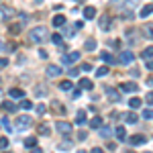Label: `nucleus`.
<instances>
[{
    "label": "nucleus",
    "mask_w": 153,
    "mask_h": 153,
    "mask_svg": "<svg viewBox=\"0 0 153 153\" xmlns=\"http://www.w3.org/2000/svg\"><path fill=\"white\" fill-rule=\"evenodd\" d=\"M6 49H8V47H6V43H4V41L0 39V51H6Z\"/></svg>",
    "instance_id": "nucleus-44"
},
{
    "label": "nucleus",
    "mask_w": 153,
    "mask_h": 153,
    "mask_svg": "<svg viewBox=\"0 0 153 153\" xmlns=\"http://www.w3.org/2000/svg\"><path fill=\"white\" fill-rule=\"evenodd\" d=\"M27 37H29V41H31V43H37V45H39V43H43V41H45L49 35H47V29L41 25V27L31 29V31L27 33Z\"/></svg>",
    "instance_id": "nucleus-1"
},
{
    "label": "nucleus",
    "mask_w": 153,
    "mask_h": 153,
    "mask_svg": "<svg viewBox=\"0 0 153 153\" xmlns=\"http://www.w3.org/2000/svg\"><path fill=\"white\" fill-rule=\"evenodd\" d=\"M21 108H23V110H31V108H33V102H29V100H23V102H21Z\"/></svg>",
    "instance_id": "nucleus-33"
},
{
    "label": "nucleus",
    "mask_w": 153,
    "mask_h": 153,
    "mask_svg": "<svg viewBox=\"0 0 153 153\" xmlns=\"http://www.w3.org/2000/svg\"><path fill=\"white\" fill-rule=\"evenodd\" d=\"M129 106H131V108H139V106H141V98H131Z\"/></svg>",
    "instance_id": "nucleus-28"
},
{
    "label": "nucleus",
    "mask_w": 153,
    "mask_h": 153,
    "mask_svg": "<svg viewBox=\"0 0 153 153\" xmlns=\"http://www.w3.org/2000/svg\"><path fill=\"white\" fill-rule=\"evenodd\" d=\"M35 145H37V139H35V137H29V139H25V147H27V149H33Z\"/></svg>",
    "instance_id": "nucleus-24"
},
{
    "label": "nucleus",
    "mask_w": 153,
    "mask_h": 153,
    "mask_svg": "<svg viewBox=\"0 0 153 153\" xmlns=\"http://www.w3.org/2000/svg\"><path fill=\"white\" fill-rule=\"evenodd\" d=\"M80 71H82V70H78V68H71L68 74H70V78H78V74H80Z\"/></svg>",
    "instance_id": "nucleus-34"
},
{
    "label": "nucleus",
    "mask_w": 153,
    "mask_h": 153,
    "mask_svg": "<svg viewBox=\"0 0 153 153\" xmlns=\"http://www.w3.org/2000/svg\"><path fill=\"white\" fill-rule=\"evenodd\" d=\"M92 153H104V151H102V147H92Z\"/></svg>",
    "instance_id": "nucleus-47"
},
{
    "label": "nucleus",
    "mask_w": 153,
    "mask_h": 153,
    "mask_svg": "<svg viewBox=\"0 0 153 153\" xmlns=\"http://www.w3.org/2000/svg\"><path fill=\"white\" fill-rule=\"evenodd\" d=\"M106 74H108V65H102V68L96 70V76H98V78H104Z\"/></svg>",
    "instance_id": "nucleus-26"
},
{
    "label": "nucleus",
    "mask_w": 153,
    "mask_h": 153,
    "mask_svg": "<svg viewBox=\"0 0 153 153\" xmlns=\"http://www.w3.org/2000/svg\"><path fill=\"white\" fill-rule=\"evenodd\" d=\"M147 86H151V88H153V78H149V80H147Z\"/></svg>",
    "instance_id": "nucleus-49"
},
{
    "label": "nucleus",
    "mask_w": 153,
    "mask_h": 153,
    "mask_svg": "<svg viewBox=\"0 0 153 153\" xmlns=\"http://www.w3.org/2000/svg\"><path fill=\"white\" fill-rule=\"evenodd\" d=\"M55 129H57V133L61 135V137H65V139H68V137L71 135V131H74V127H71L70 123H65V120H59L57 125H55Z\"/></svg>",
    "instance_id": "nucleus-2"
},
{
    "label": "nucleus",
    "mask_w": 153,
    "mask_h": 153,
    "mask_svg": "<svg viewBox=\"0 0 153 153\" xmlns=\"http://www.w3.org/2000/svg\"><path fill=\"white\" fill-rule=\"evenodd\" d=\"M65 25V16L63 14H55L53 16V27H63Z\"/></svg>",
    "instance_id": "nucleus-17"
},
{
    "label": "nucleus",
    "mask_w": 153,
    "mask_h": 153,
    "mask_svg": "<svg viewBox=\"0 0 153 153\" xmlns=\"http://www.w3.org/2000/svg\"><path fill=\"white\" fill-rule=\"evenodd\" d=\"M96 47H98V43H96V39H88V41L84 43V49H86V51H94Z\"/></svg>",
    "instance_id": "nucleus-16"
},
{
    "label": "nucleus",
    "mask_w": 153,
    "mask_h": 153,
    "mask_svg": "<svg viewBox=\"0 0 153 153\" xmlns=\"http://www.w3.org/2000/svg\"><path fill=\"white\" fill-rule=\"evenodd\" d=\"M6 65H8V59L0 57V68H6Z\"/></svg>",
    "instance_id": "nucleus-43"
},
{
    "label": "nucleus",
    "mask_w": 153,
    "mask_h": 153,
    "mask_svg": "<svg viewBox=\"0 0 153 153\" xmlns=\"http://www.w3.org/2000/svg\"><path fill=\"white\" fill-rule=\"evenodd\" d=\"M6 147H8V139L2 137V139H0V149H6Z\"/></svg>",
    "instance_id": "nucleus-36"
},
{
    "label": "nucleus",
    "mask_w": 153,
    "mask_h": 153,
    "mask_svg": "<svg viewBox=\"0 0 153 153\" xmlns=\"http://www.w3.org/2000/svg\"><path fill=\"white\" fill-rule=\"evenodd\" d=\"M90 127H92V129H100V127H102V118L94 117L92 120H90Z\"/></svg>",
    "instance_id": "nucleus-22"
},
{
    "label": "nucleus",
    "mask_w": 153,
    "mask_h": 153,
    "mask_svg": "<svg viewBox=\"0 0 153 153\" xmlns=\"http://www.w3.org/2000/svg\"><path fill=\"white\" fill-rule=\"evenodd\" d=\"M53 108H55V110H57V112H63V106H59L57 102H55V104H53Z\"/></svg>",
    "instance_id": "nucleus-46"
},
{
    "label": "nucleus",
    "mask_w": 153,
    "mask_h": 153,
    "mask_svg": "<svg viewBox=\"0 0 153 153\" xmlns=\"http://www.w3.org/2000/svg\"><path fill=\"white\" fill-rule=\"evenodd\" d=\"M145 100H147V104H153V92H149V94L145 96Z\"/></svg>",
    "instance_id": "nucleus-40"
},
{
    "label": "nucleus",
    "mask_w": 153,
    "mask_h": 153,
    "mask_svg": "<svg viewBox=\"0 0 153 153\" xmlns=\"http://www.w3.org/2000/svg\"><path fill=\"white\" fill-rule=\"evenodd\" d=\"M80 70H82V71H92V65H90V63H82Z\"/></svg>",
    "instance_id": "nucleus-38"
},
{
    "label": "nucleus",
    "mask_w": 153,
    "mask_h": 153,
    "mask_svg": "<svg viewBox=\"0 0 153 153\" xmlns=\"http://www.w3.org/2000/svg\"><path fill=\"white\" fill-rule=\"evenodd\" d=\"M114 135H117L118 141H125V139H127V131H125V127H117V129H114Z\"/></svg>",
    "instance_id": "nucleus-13"
},
{
    "label": "nucleus",
    "mask_w": 153,
    "mask_h": 153,
    "mask_svg": "<svg viewBox=\"0 0 153 153\" xmlns=\"http://www.w3.org/2000/svg\"><path fill=\"white\" fill-rule=\"evenodd\" d=\"M31 123H33V120H31L29 117H19V118H16V131L29 129V127H31Z\"/></svg>",
    "instance_id": "nucleus-6"
},
{
    "label": "nucleus",
    "mask_w": 153,
    "mask_h": 153,
    "mask_svg": "<svg viewBox=\"0 0 153 153\" xmlns=\"http://www.w3.org/2000/svg\"><path fill=\"white\" fill-rule=\"evenodd\" d=\"M39 133H41V135H49V133H51V127H49V125H41V127H39Z\"/></svg>",
    "instance_id": "nucleus-31"
},
{
    "label": "nucleus",
    "mask_w": 153,
    "mask_h": 153,
    "mask_svg": "<svg viewBox=\"0 0 153 153\" xmlns=\"http://www.w3.org/2000/svg\"><path fill=\"white\" fill-rule=\"evenodd\" d=\"M133 59H135V55L131 53L129 49H125V51H120V55H118V63L129 65V63H133Z\"/></svg>",
    "instance_id": "nucleus-4"
},
{
    "label": "nucleus",
    "mask_w": 153,
    "mask_h": 153,
    "mask_svg": "<svg viewBox=\"0 0 153 153\" xmlns=\"http://www.w3.org/2000/svg\"><path fill=\"white\" fill-rule=\"evenodd\" d=\"M143 118H147V120H153V110H151V108H145V110H143Z\"/></svg>",
    "instance_id": "nucleus-30"
},
{
    "label": "nucleus",
    "mask_w": 153,
    "mask_h": 153,
    "mask_svg": "<svg viewBox=\"0 0 153 153\" xmlns=\"http://www.w3.org/2000/svg\"><path fill=\"white\" fill-rule=\"evenodd\" d=\"M106 96H108V100H112V102H120V92H118L117 88H108V86H106Z\"/></svg>",
    "instance_id": "nucleus-7"
},
{
    "label": "nucleus",
    "mask_w": 153,
    "mask_h": 153,
    "mask_svg": "<svg viewBox=\"0 0 153 153\" xmlns=\"http://www.w3.org/2000/svg\"><path fill=\"white\" fill-rule=\"evenodd\" d=\"M59 88H61L63 92H68V90H71V82H70V80H63V82L59 84Z\"/></svg>",
    "instance_id": "nucleus-27"
},
{
    "label": "nucleus",
    "mask_w": 153,
    "mask_h": 153,
    "mask_svg": "<svg viewBox=\"0 0 153 153\" xmlns=\"http://www.w3.org/2000/svg\"><path fill=\"white\" fill-rule=\"evenodd\" d=\"M118 90H120V92H125V94H135V92L139 90V86H137L135 82H125V84H120V86H118Z\"/></svg>",
    "instance_id": "nucleus-3"
},
{
    "label": "nucleus",
    "mask_w": 153,
    "mask_h": 153,
    "mask_svg": "<svg viewBox=\"0 0 153 153\" xmlns=\"http://www.w3.org/2000/svg\"><path fill=\"white\" fill-rule=\"evenodd\" d=\"M45 110H47V108H45L43 104H39V106H37V112H39V114H45Z\"/></svg>",
    "instance_id": "nucleus-41"
},
{
    "label": "nucleus",
    "mask_w": 153,
    "mask_h": 153,
    "mask_svg": "<svg viewBox=\"0 0 153 153\" xmlns=\"http://www.w3.org/2000/svg\"><path fill=\"white\" fill-rule=\"evenodd\" d=\"M110 16H108V14H104V16H102V19H100V29H102V31H108V29H110Z\"/></svg>",
    "instance_id": "nucleus-12"
},
{
    "label": "nucleus",
    "mask_w": 153,
    "mask_h": 153,
    "mask_svg": "<svg viewBox=\"0 0 153 153\" xmlns=\"http://www.w3.org/2000/svg\"><path fill=\"white\" fill-rule=\"evenodd\" d=\"M25 96V90H21V88H12L10 90V98H23Z\"/></svg>",
    "instance_id": "nucleus-21"
},
{
    "label": "nucleus",
    "mask_w": 153,
    "mask_h": 153,
    "mask_svg": "<svg viewBox=\"0 0 153 153\" xmlns=\"http://www.w3.org/2000/svg\"><path fill=\"white\" fill-rule=\"evenodd\" d=\"M147 70H151V71H153V61H149V59H147Z\"/></svg>",
    "instance_id": "nucleus-48"
},
{
    "label": "nucleus",
    "mask_w": 153,
    "mask_h": 153,
    "mask_svg": "<svg viewBox=\"0 0 153 153\" xmlns=\"http://www.w3.org/2000/svg\"><path fill=\"white\" fill-rule=\"evenodd\" d=\"M2 125H4V129L8 131V133L12 131V127H10V120H6V118H4V120H2Z\"/></svg>",
    "instance_id": "nucleus-37"
},
{
    "label": "nucleus",
    "mask_w": 153,
    "mask_h": 153,
    "mask_svg": "<svg viewBox=\"0 0 153 153\" xmlns=\"http://www.w3.org/2000/svg\"><path fill=\"white\" fill-rule=\"evenodd\" d=\"M123 118H125V120H127V123H129V125H135V123H137V114H135V112H127V114H123Z\"/></svg>",
    "instance_id": "nucleus-19"
},
{
    "label": "nucleus",
    "mask_w": 153,
    "mask_h": 153,
    "mask_svg": "<svg viewBox=\"0 0 153 153\" xmlns=\"http://www.w3.org/2000/svg\"><path fill=\"white\" fill-rule=\"evenodd\" d=\"M47 55H49V53L45 51V49H41V51H39V57H41V59H47Z\"/></svg>",
    "instance_id": "nucleus-42"
},
{
    "label": "nucleus",
    "mask_w": 153,
    "mask_h": 153,
    "mask_svg": "<svg viewBox=\"0 0 153 153\" xmlns=\"http://www.w3.org/2000/svg\"><path fill=\"white\" fill-rule=\"evenodd\" d=\"M94 16H96V8L94 6H86V8H84V19H86V21H92Z\"/></svg>",
    "instance_id": "nucleus-11"
},
{
    "label": "nucleus",
    "mask_w": 153,
    "mask_h": 153,
    "mask_svg": "<svg viewBox=\"0 0 153 153\" xmlns=\"http://www.w3.org/2000/svg\"><path fill=\"white\" fill-rule=\"evenodd\" d=\"M2 108H4V110H10V112H14V110H16V104H12V102H4V104H2Z\"/></svg>",
    "instance_id": "nucleus-32"
},
{
    "label": "nucleus",
    "mask_w": 153,
    "mask_h": 153,
    "mask_svg": "<svg viewBox=\"0 0 153 153\" xmlns=\"http://www.w3.org/2000/svg\"><path fill=\"white\" fill-rule=\"evenodd\" d=\"M61 37H63V35H59V33H55V35H51V43H55V45H61V41H63Z\"/></svg>",
    "instance_id": "nucleus-29"
},
{
    "label": "nucleus",
    "mask_w": 153,
    "mask_h": 153,
    "mask_svg": "<svg viewBox=\"0 0 153 153\" xmlns=\"http://www.w3.org/2000/svg\"><path fill=\"white\" fill-rule=\"evenodd\" d=\"M76 125H80V127H82V125H86V112H84V110H80V112H78Z\"/></svg>",
    "instance_id": "nucleus-23"
},
{
    "label": "nucleus",
    "mask_w": 153,
    "mask_h": 153,
    "mask_svg": "<svg viewBox=\"0 0 153 153\" xmlns=\"http://www.w3.org/2000/svg\"><path fill=\"white\" fill-rule=\"evenodd\" d=\"M86 137H88V133H84V131L78 133V139H80V141H86Z\"/></svg>",
    "instance_id": "nucleus-39"
},
{
    "label": "nucleus",
    "mask_w": 153,
    "mask_h": 153,
    "mask_svg": "<svg viewBox=\"0 0 153 153\" xmlns=\"http://www.w3.org/2000/svg\"><path fill=\"white\" fill-rule=\"evenodd\" d=\"M71 96H74V98H80V96H82V92H80V90H74V92H71Z\"/></svg>",
    "instance_id": "nucleus-45"
},
{
    "label": "nucleus",
    "mask_w": 153,
    "mask_h": 153,
    "mask_svg": "<svg viewBox=\"0 0 153 153\" xmlns=\"http://www.w3.org/2000/svg\"><path fill=\"white\" fill-rule=\"evenodd\" d=\"M61 71H63V70H61L59 65H49L47 70H45V74H47V78H57Z\"/></svg>",
    "instance_id": "nucleus-10"
},
{
    "label": "nucleus",
    "mask_w": 153,
    "mask_h": 153,
    "mask_svg": "<svg viewBox=\"0 0 153 153\" xmlns=\"http://www.w3.org/2000/svg\"><path fill=\"white\" fill-rule=\"evenodd\" d=\"M129 143L131 145H145L147 143V137L145 135H133V137H129Z\"/></svg>",
    "instance_id": "nucleus-9"
},
{
    "label": "nucleus",
    "mask_w": 153,
    "mask_h": 153,
    "mask_svg": "<svg viewBox=\"0 0 153 153\" xmlns=\"http://www.w3.org/2000/svg\"><path fill=\"white\" fill-rule=\"evenodd\" d=\"M78 59H80V53H78V51H70V53H65V55L61 57V63H63V65H70V63H76Z\"/></svg>",
    "instance_id": "nucleus-5"
},
{
    "label": "nucleus",
    "mask_w": 153,
    "mask_h": 153,
    "mask_svg": "<svg viewBox=\"0 0 153 153\" xmlns=\"http://www.w3.org/2000/svg\"><path fill=\"white\" fill-rule=\"evenodd\" d=\"M141 57H143V59H151V57H153V45H151V47H147L145 51H143Z\"/></svg>",
    "instance_id": "nucleus-25"
},
{
    "label": "nucleus",
    "mask_w": 153,
    "mask_h": 153,
    "mask_svg": "<svg viewBox=\"0 0 153 153\" xmlns=\"http://www.w3.org/2000/svg\"><path fill=\"white\" fill-rule=\"evenodd\" d=\"M151 12H153V4H145V6L141 8V12H139V14H141V19H147Z\"/></svg>",
    "instance_id": "nucleus-15"
},
{
    "label": "nucleus",
    "mask_w": 153,
    "mask_h": 153,
    "mask_svg": "<svg viewBox=\"0 0 153 153\" xmlns=\"http://www.w3.org/2000/svg\"><path fill=\"white\" fill-rule=\"evenodd\" d=\"M100 57H102V61H104V63H108V65L117 61V59H114V55H112V53H108V51H104V53H100Z\"/></svg>",
    "instance_id": "nucleus-14"
},
{
    "label": "nucleus",
    "mask_w": 153,
    "mask_h": 153,
    "mask_svg": "<svg viewBox=\"0 0 153 153\" xmlns=\"http://www.w3.org/2000/svg\"><path fill=\"white\" fill-rule=\"evenodd\" d=\"M141 33L145 39H149V41H153V23H145L141 27Z\"/></svg>",
    "instance_id": "nucleus-8"
},
{
    "label": "nucleus",
    "mask_w": 153,
    "mask_h": 153,
    "mask_svg": "<svg viewBox=\"0 0 153 153\" xmlns=\"http://www.w3.org/2000/svg\"><path fill=\"white\" fill-rule=\"evenodd\" d=\"M0 10H2V14H4L6 19H10V16H12V10H8V8H4V6H0Z\"/></svg>",
    "instance_id": "nucleus-35"
},
{
    "label": "nucleus",
    "mask_w": 153,
    "mask_h": 153,
    "mask_svg": "<svg viewBox=\"0 0 153 153\" xmlns=\"http://www.w3.org/2000/svg\"><path fill=\"white\" fill-rule=\"evenodd\" d=\"M100 137L102 139H110L112 137V129L110 127H100Z\"/></svg>",
    "instance_id": "nucleus-18"
},
{
    "label": "nucleus",
    "mask_w": 153,
    "mask_h": 153,
    "mask_svg": "<svg viewBox=\"0 0 153 153\" xmlns=\"http://www.w3.org/2000/svg\"><path fill=\"white\" fill-rule=\"evenodd\" d=\"M80 88H84V90H92V88H94V84L90 82L88 78H82V80H80Z\"/></svg>",
    "instance_id": "nucleus-20"
}]
</instances>
